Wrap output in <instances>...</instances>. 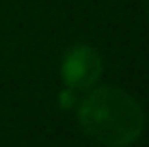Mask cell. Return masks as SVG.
Instances as JSON below:
<instances>
[{
  "label": "cell",
  "instance_id": "obj_1",
  "mask_svg": "<svg viewBox=\"0 0 149 147\" xmlns=\"http://www.w3.org/2000/svg\"><path fill=\"white\" fill-rule=\"evenodd\" d=\"M78 121L97 143L106 147H127L145 128V113L123 89L100 87L80 102Z\"/></svg>",
  "mask_w": 149,
  "mask_h": 147
},
{
  "label": "cell",
  "instance_id": "obj_3",
  "mask_svg": "<svg viewBox=\"0 0 149 147\" xmlns=\"http://www.w3.org/2000/svg\"><path fill=\"white\" fill-rule=\"evenodd\" d=\"M147 9H149V0H147Z\"/></svg>",
  "mask_w": 149,
  "mask_h": 147
},
{
  "label": "cell",
  "instance_id": "obj_2",
  "mask_svg": "<svg viewBox=\"0 0 149 147\" xmlns=\"http://www.w3.org/2000/svg\"><path fill=\"white\" fill-rule=\"evenodd\" d=\"M104 72V63H102L100 52L93 45H74L63 59L61 65V76H63L67 89L71 91H84L91 89L100 80Z\"/></svg>",
  "mask_w": 149,
  "mask_h": 147
}]
</instances>
